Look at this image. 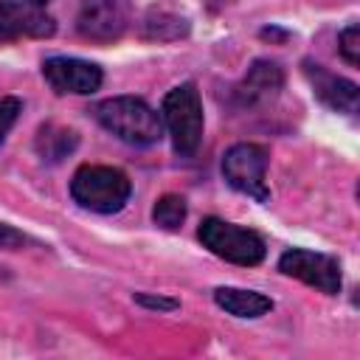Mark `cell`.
<instances>
[{"label":"cell","instance_id":"obj_1","mask_svg":"<svg viewBox=\"0 0 360 360\" xmlns=\"http://www.w3.org/2000/svg\"><path fill=\"white\" fill-rule=\"evenodd\" d=\"M96 121L118 141L132 146H152L163 135L160 115L138 96H112L93 107Z\"/></svg>","mask_w":360,"mask_h":360},{"label":"cell","instance_id":"obj_2","mask_svg":"<svg viewBox=\"0 0 360 360\" xmlns=\"http://www.w3.org/2000/svg\"><path fill=\"white\" fill-rule=\"evenodd\" d=\"M132 191L129 177L115 166H79L70 180V197L96 214H115L127 205Z\"/></svg>","mask_w":360,"mask_h":360},{"label":"cell","instance_id":"obj_3","mask_svg":"<svg viewBox=\"0 0 360 360\" xmlns=\"http://www.w3.org/2000/svg\"><path fill=\"white\" fill-rule=\"evenodd\" d=\"M163 124L172 135V146L180 158H191L200 149L202 141V101H200V90L194 82H183L174 90L166 93L163 98Z\"/></svg>","mask_w":360,"mask_h":360},{"label":"cell","instance_id":"obj_4","mask_svg":"<svg viewBox=\"0 0 360 360\" xmlns=\"http://www.w3.org/2000/svg\"><path fill=\"white\" fill-rule=\"evenodd\" d=\"M197 236H200L202 248H208L214 256H219L231 264H242V267L259 264L267 253L264 239L256 231L225 222L219 217H205L197 228Z\"/></svg>","mask_w":360,"mask_h":360},{"label":"cell","instance_id":"obj_5","mask_svg":"<svg viewBox=\"0 0 360 360\" xmlns=\"http://www.w3.org/2000/svg\"><path fill=\"white\" fill-rule=\"evenodd\" d=\"M267 160H270L267 146H262V143H233L222 158V177L228 180L231 188H236V191H242V194H248L259 202H267L270 200V191H267V183H264Z\"/></svg>","mask_w":360,"mask_h":360},{"label":"cell","instance_id":"obj_6","mask_svg":"<svg viewBox=\"0 0 360 360\" xmlns=\"http://www.w3.org/2000/svg\"><path fill=\"white\" fill-rule=\"evenodd\" d=\"M56 31L48 0H0V45L17 39H45Z\"/></svg>","mask_w":360,"mask_h":360},{"label":"cell","instance_id":"obj_7","mask_svg":"<svg viewBox=\"0 0 360 360\" xmlns=\"http://www.w3.org/2000/svg\"><path fill=\"white\" fill-rule=\"evenodd\" d=\"M278 270L284 276H292V278L321 290L323 295H338L340 292V264H338V259H332L326 253L290 248V250L281 253Z\"/></svg>","mask_w":360,"mask_h":360},{"label":"cell","instance_id":"obj_8","mask_svg":"<svg viewBox=\"0 0 360 360\" xmlns=\"http://www.w3.org/2000/svg\"><path fill=\"white\" fill-rule=\"evenodd\" d=\"M129 25L127 0H82L76 14V31L90 42H112Z\"/></svg>","mask_w":360,"mask_h":360},{"label":"cell","instance_id":"obj_9","mask_svg":"<svg viewBox=\"0 0 360 360\" xmlns=\"http://www.w3.org/2000/svg\"><path fill=\"white\" fill-rule=\"evenodd\" d=\"M42 76L51 84L53 93L65 96H90L101 87L104 73L98 65L84 62V59H73V56H51L42 62Z\"/></svg>","mask_w":360,"mask_h":360},{"label":"cell","instance_id":"obj_10","mask_svg":"<svg viewBox=\"0 0 360 360\" xmlns=\"http://www.w3.org/2000/svg\"><path fill=\"white\" fill-rule=\"evenodd\" d=\"M304 76L309 79L312 84V93L332 110L338 112H357V98H360V90L354 82L343 79V76H335L329 73L323 65L318 62H304Z\"/></svg>","mask_w":360,"mask_h":360},{"label":"cell","instance_id":"obj_11","mask_svg":"<svg viewBox=\"0 0 360 360\" xmlns=\"http://www.w3.org/2000/svg\"><path fill=\"white\" fill-rule=\"evenodd\" d=\"M284 87V70L278 62H270V59H256L245 79L236 84L233 96L242 107H256V104H264L270 98L278 96V90Z\"/></svg>","mask_w":360,"mask_h":360},{"label":"cell","instance_id":"obj_12","mask_svg":"<svg viewBox=\"0 0 360 360\" xmlns=\"http://www.w3.org/2000/svg\"><path fill=\"white\" fill-rule=\"evenodd\" d=\"M214 301L219 309H225L233 318H262L273 309V301L256 290H242V287H217Z\"/></svg>","mask_w":360,"mask_h":360},{"label":"cell","instance_id":"obj_13","mask_svg":"<svg viewBox=\"0 0 360 360\" xmlns=\"http://www.w3.org/2000/svg\"><path fill=\"white\" fill-rule=\"evenodd\" d=\"M79 138L73 129L68 127H56V124H45L39 127V135H37V152L42 160H51V163H59L62 158H68L73 149H76Z\"/></svg>","mask_w":360,"mask_h":360},{"label":"cell","instance_id":"obj_14","mask_svg":"<svg viewBox=\"0 0 360 360\" xmlns=\"http://www.w3.org/2000/svg\"><path fill=\"white\" fill-rule=\"evenodd\" d=\"M186 31H188V20L166 8H152L143 22V34L149 39H177Z\"/></svg>","mask_w":360,"mask_h":360},{"label":"cell","instance_id":"obj_15","mask_svg":"<svg viewBox=\"0 0 360 360\" xmlns=\"http://www.w3.org/2000/svg\"><path fill=\"white\" fill-rule=\"evenodd\" d=\"M152 219L163 231H177L186 219V200L180 194H163L152 208Z\"/></svg>","mask_w":360,"mask_h":360},{"label":"cell","instance_id":"obj_16","mask_svg":"<svg viewBox=\"0 0 360 360\" xmlns=\"http://www.w3.org/2000/svg\"><path fill=\"white\" fill-rule=\"evenodd\" d=\"M338 51L340 56L349 62V65H357L360 62V28L352 22L346 25L340 34H338Z\"/></svg>","mask_w":360,"mask_h":360},{"label":"cell","instance_id":"obj_17","mask_svg":"<svg viewBox=\"0 0 360 360\" xmlns=\"http://www.w3.org/2000/svg\"><path fill=\"white\" fill-rule=\"evenodd\" d=\"M20 112H22V101L20 98H14V96L0 98V143H3L6 132L14 127V121H17Z\"/></svg>","mask_w":360,"mask_h":360},{"label":"cell","instance_id":"obj_18","mask_svg":"<svg viewBox=\"0 0 360 360\" xmlns=\"http://www.w3.org/2000/svg\"><path fill=\"white\" fill-rule=\"evenodd\" d=\"M135 301L138 304H143V307H149V309H174L177 307V301L174 298H155V295H146V292H135Z\"/></svg>","mask_w":360,"mask_h":360},{"label":"cell","instance_id":"obj_19","mask_svg":"<svg viewBox=\"0 0 360 360\" xmlns=\"http://www.w3.org/2000/svg\"><path fill=\"white\" fill-rule=\"evenodd\" d=\"M22 242H25V236H22L20 231H14L11 225H3V222H0V248L14 250V248H20Z\"/></svg>","mask_w":360,"mask_h":360}]
</instances>
